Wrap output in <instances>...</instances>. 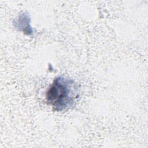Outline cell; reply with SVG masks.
Instances as JSON below:
<instances>
[{"mask_svg":"<svg viewBox=\"0 0 148 148\" xmlns=\"http://www.w3.org/2000/svg\"><path fill=\"white\" fill-rule=\"evenodd\" d=\"M79 97L78 84L73 79L63 76L57 77L46 93L47 103L57 112L73 108Z\"/></svg>","mask_w":148,"mask_h":148,"instance_id":"cell-1","label":"cell"}]
</instances>
